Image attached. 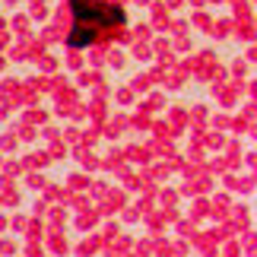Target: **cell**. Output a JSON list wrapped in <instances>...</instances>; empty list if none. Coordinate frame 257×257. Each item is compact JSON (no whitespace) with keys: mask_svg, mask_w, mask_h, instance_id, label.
Listing matches in <instances>:
<instances>
[{"mask_svg":"<svg viewBox=\"0 0 257 257\" xmlns=\"http://www.w3.org/2000/svg\"><path fill=\"white\" fill-rule=\"evenodd\" d=\"M70 13L73 26L67 35V48H89L98 38L127 26V13L108 0H70Z\"/></svg>","mask_w":257,"mask_h":257,"instance_id":"6da1fadb","label":"cell"}]
</instances>
